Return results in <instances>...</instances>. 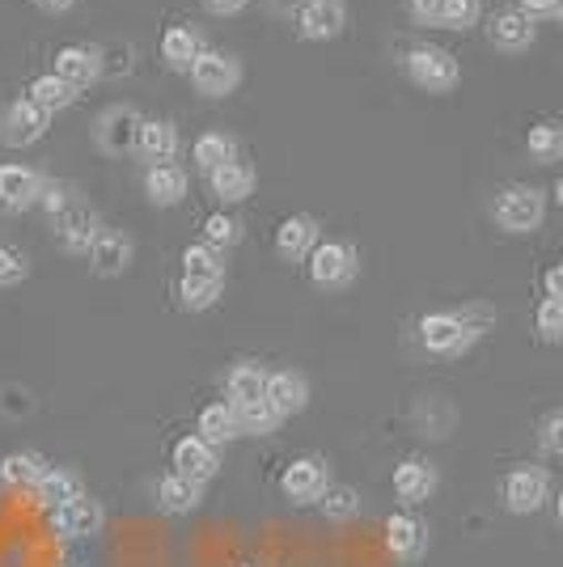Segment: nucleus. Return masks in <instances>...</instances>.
<instances>
[{
  "label": "nucleus",
  "mask_w": 563,
  "mask_h": 567,
  "mask_svg": "<svg viewBox=\"0 0 563 567\" xmlns=\"http://www.w3.org/2000/svg\"><path fill=\"white\" fill-rule=\"evenodd\" d=\"M546 496H551V478H546L542 466H516L504 478V508L516 513V517L539 513L542 504H546Z\"/></svg>",
  "instance_id": "8"
},
{
  "label": "nucleus",
  "mask_w": 563,
  "mask_h": 567,
  "mask_svg": "<svg viewBox=\"0 0 563 567\" xmlns=\"http://www.w3.org/2000/svg\"><path fill=\"white\" fill-rule=\"evenodd\" d=\"M360 271V255H356L352 241H318V250L309 255V280L318 288H348Z\"/></svg>",
  "instance_id": "6"
},
{
  "label": "nucleus",
  "mask_w": 563,
  "mask_h": 567,
  "mask_svg": "<svg viewBox=\"0 0 563 567\" xmlns=\"http://www.w3.org/2000/svg\"><path fill=\"white\" fill-rule=\"evenodd\" d=\"M525 153L539 162V166H555L563 162V123L560 118H542L525 132Z\"/></svg>",
  "instance_id": "29"
},
{
  "label": "nucleus",
  "mask_w": 563,
  "mask_h": 567,
  "mask_svg": "<svg viewBox=\"0 0 563 567\" xmlns=\"http://www.w3.org/2000/svg\"><path fill=\"white\" fill-rule=\"evenodd\" d=\"M204 241H208L212 250H229V246H237L242 241V225H237L229 213H212L208 220H204Z\"/></svg>",
  "instance_id": "37"
},
{
  "label": "nucleus",
  "mask_w": 563,
  "mask_h": 567,
  "mask_svg": "<svg viewBox=\"0 0 563 567\" xmlns=\"http://www.w3.org/2000/svg\"><path fill=\"white\" fill-rule=\"evenodd\" d=\"M51 220H55V237H60V246L69 255H90L94 237L102 234V220H98V213L85 199H72L69 208L60 216H51Z\"/></svg>",
  "instance_id": "10"
},
{
  "label": "nucleus",
  "mask_w": 563,
  "mask_h": 567,
  "mask_svg": "<svg viewBox=\"0 0 563 567\" xmlns=\"http://www.w3.org/2000/svg\"><path fill=\"white\" fill-rule=\"evenodd\" d=\"M51 72H55V76H64L72 90L81 94V90H90L98 76H102V55H98V48L72 43V48L55 51V60H51Z\"/></svg>",
  "instance_id": "18"
},
{
  "label": "nucleus",
  "mask_w": 563,
  "mask_h": 567,
  "mask_svg": "<svg viewBox=\"0 0 563 567\" xmlns=\"http://www.w3.org/2000/svg\"><path fill=\"white\" fill-rule=\"evenodd\" d=\"M43 183H48V174H39V169H30V166H18V162H4V166H0V204H4L9 213H25L30 204H39Z\"/></svg>",
  "instance_id": "14"
},
{
  "label": "nucleus",
  "mask_w": 563,
  "mask_h": 567,
  "mask_svg": "<svg viewBox=\"0 0 563 567\" xmlns=\"http://www.w3.org/2000/svg\"><path fill=\"white\" fill-rule=\"evenodd\" d=\"M267 402L280 415H293V411H301L309 402V381L301 373H293V369H280V373L267 378Z\"/></svg>",
  "instance_id": "27"
},
{
  "label": "nucleus",
  "mask_w": 563,
  "mask_h": 567,
  "mask_svg": "<svg viewBox=\"0 0 563 567\" xmlns=\"http://www.w3.org/2000/svg\"><path fill=\"white\" fill-rule=\"evenodd\" d=\"M381 538H386V550L402 559V564H416L428 555V525L420 517H407V513H395V517L386 520V529H381Z\"/></svg>",
  "instance_id": "16"
},
{
  "label": "nucleus",
  "mask_w": 563,
  "mask_h": 567,
  "mask_svg": "<svg viewBox=\"0 0 563 567\" xmlns=\"http://www.w3.org/2000/svg\"><path fill=\"white\" fill-rule=\"evenodd\" d=\"M255 183H258L255 169L246 166V162H229V166H221L208 174V187L221 204H246V199L255 195Z\"/></svg>",
  "instance_id": "22"
},
{
  "label": "nucleus",
  "mask_w": 563,
  "mask_h": 567,
  "mask_svg": "<svg viewBox=\"0 0 563 567\" xmlns=\"http://www.w3.org/2000/svg\"><path fill=\"white\" fill-rule=\"evenodd\" d=\"M225 394H229V406H250V402L267 399V373L258 369L255 360H242L234 364V373L225 378Z\"/></svg>",
  "instance_id": "25"
},
{
  "label": "nucleus",
  "mask_w": 563,
  "mask_h": 567,
  "mask_svg": "<svg viewBox=\"0 0 563 567\" xmlns=\"http://www.w3.org/2000/svg\"><path fill=\"white\" fill-rule=\"evenodd\" d=\"M183 276H195V280H225V255L212 250L208 241H195L183 250Z\"/></svg>",
  "instance_id": "33"
},
{
  "label": "nucleus",
  "mask_w": 563,
  "mask_h": 567,
  "mask_svg": "<svg viewBox=\"0 0 563 567\" xmlns=\"http://www.w3.org/2000/svg\"><path fill=\"white\" fill-rule=\"evenodd\" d=\"M492 220L504 234H539L542 220H546V190L530 187V183H516V187L495 190L492 199Z\"/></svg>",
  "instance_id": "2"
},
{
  "label": "nucleus",
  "mask_w": 563,
  "mask_h": 567,
  "mask_svg": "<svg viewBox=\"0 0 563 567\" xmlns=\"http://www.w3.org/2000/svg\"><path fill=\"white\" fill-rule=\"evenodd\" d=\"M199 492H204L199 483H191L183 474H170V478L157 483V508H165V513H191L199 504Z\"/></svg>",
  "instance_id": "32"
},
{
  "label": "nucleus",
  "mask_w": 563,
  "mask_h": 567,
  "mask_svg": "<svg viewBox=\"0 0 563 567\" xmlns=\"http://www.w3.org/2000/svg\"><path fill=\"white\" fill-rule=\"evenodd\" d=\"M534 39H539V22L530 13H521V9H500V13L488 18V43L495 51H504V55L530 51Z\"/></svg>",
  "instance_id": "9"
},
{
  "label": "nucleus",
  "mask_w": 563,
  "mask_h": 567,
  "mask_svg": "<svg viewBox=\"0 0 563 567\" xmlns=\"http://www.w3.org/2000/svg\"><path fill=\"white\" fill-rule=\"evenodd\" d=\"M542 288H546V297H555V301H563V262H555L546 276H542Z\"/></svg>",
  "instance_id": "47"
},
{
  "label": "nucleus",
  "mask_w": 563,
  "mask_h": 567,
  "mask_svg": "<svg viewBox=\"0 0 563 567\" xmlns=\"http://www.w3.org/2000/svg\"><path fill=\"white\" fill-rule=\"evenodd\" d=\"M495 322L492 306H462V309H437L420 318V343L428 355H462L488 334Z\"/></svg>",
  "instance_id": "1"
},
{
  "label": "nucleus",
  "mask_w": 563,
  "mask_h": 567,
  "mask_svg": "<svg viewBox=\"0 0 563 567\" xmlns=\"http://www.w3.org/2000/svg\"><path fill=\"white\" fill-rule=\"evenodd\" d=\"M132 255H136V246L123 229H102L94 237V246H90V271L102 276V280H115L132 267Z\"/></svg>",
  "instance_id": "15"
},
{
  "label": "nucleus",
  "mask_w": 563,
  "mask_h": 567,
  "mask_svg": "<svg viewBox=\"0 0 563 567\" xmlns=\"http://www.w3.org/2000/svg\"><path fill=\"white\" fill-rule=\"evenodd\" d=\"M72 199H76V190H72L69 183H60V178H48V183H43V195H39V204H43L51 216L64 213Z\"/></svg>",
  "instance_id": "43"
},
{
  "label": "nucleus",
  "mask_w": 563,
  "mask_h": 567,
  "mask_svg": "<svg viewBox=\"0 0 563 567\" xmlns=\"http://www.w3.org/2000/svg\"><path fill=\"white\" fill-rule=\"evenodd\" d=\"M441 9H446V0H407L411 22L420 25H441Z\"/></svg>",
  "instance_id": "44"
},
{
  "label": "nucleus",
  "mask_w": 563,
  "mask_h": 567,
  "mask_svg": "<svg viewBox=\"0 0 563 567\" xmlns=\"http://www.w3.org/2000/svg\"><path fill=\"white\" fill-rule=\"evenodd\" d=\"M25 271H30V262H25L22 250L0 241V288H13V284H22Z\"/></svg>",
  "instance_id": "42"
},
{
  "label": "nucleus",
  "mask_w": 563,
  "mask_h": 567,
  "mask_svg": "<svg viewBox=\"0 0 563 567\" xmlns=\"http://www.w3.org/2000/svg\"><path fill=\"white\" fill-rule=\"evenodd\" d=\"M402 69H407V76L420 85L423 94H453L458 81H462V64L446 48H428V43L407 51Z\"/></svg>",
  "instance_id": "3"
},
{
  "label": "nucleus",
  "mask_w": 563,
  "mask_h": 567,
  "mask_svg": "<svg viewBox=\"0 0 563 567\" xmlns=\"http://www.w3.org/2000/svg\"><path fill=\"white\" fill-rule=\"evenodd\" d=\"M191 190V174L178 162H165V166H149L144 174V195H149V204H157V208H174V204H183Z\"/></svg>",
  "instance_id": "19"
},
{
  "label": "nucleus",
  "mask_w": 563,
  "mask_h": 567,
  "mask_svg": "<svg viewBox=\"0 0 563 567\" xmlns=\"http://www.w3.org/2000/svg\"><path fill=\"white\" fill-rule=\"evenodd\" d=\"M521 13H530L534 22H546V18H563V0H521Z\"/></svg>",
  "instance_id": "45"
},
{
  "label": "nucleus",
  "mask_w": 563,
  "mask_h": 567,
  "mask_svg": "<svg viewBox=\"0 0 563 567\" xmlns=\"http://www.w3.org/2000/svg\"><path fill=\"white\" fill-rule=\"evenodd\" d=\"M39 9H48V13H64V9H72L76 0H34Z\"/></svg>",
  "instance_id": "49"
},
{
  "label": "nucleus",
  "mask_w": 563,
  "mask_h": 567,
  "mask_svg": "<svg viewBox=\"0 0 563 567\" xmlns=\"http://www.w3.org/2000/svg\"><path fill=\"white\" fill-rule=\"evenodd\" d=\"M534 331L546 343H563V301L555 297H542L539 309H534Z\"/></svg>",
  "instance_id": "38"
},
{
  "label": "nucleus",
  "mask_w": 563,
  "mask_h": 567,
  "mask_svg": "<svg viewBox=\"0 0 563 567\" xmlns=\"http://www.w3.org/2000/svg\"><path fill=\"white\" fill-rule=\"evenodd\" d=\"M195 162H199V169H208V174L229 166V162H237V141L229 132H208V136L195 141Z\"/></svg>",
  "instance_id": "34"
},
{
  "label": "nucleus",
  "mask_w": 563,
  "mask_h": 567,
  "mask_svg": "<svg viewBox=\"0 0 563 567\" xmlns=\"http://www.w3.org/2000/svg\"><path fill=\"white\" fill-rule=\"evenodd\" d=\"M280 492L297 504H323L330 492V474L323 457H297L288 471L280 474Z\"/></svg>",
  "instance_id": "11"
},
{
  "label": "nucleus",
  "mask_w": 563,
  "mask_h": 567,
  "mask_svg": "<svg viewBox=\"0 0 563 567\" xmlns=\"http://www.w3.org/2000/svg\"><path fill=\"white\" fill-rule=\"evenodd\" d=\"M51 466L39 457V453H9L4 462H0V483L4 487H13V492H34L39 487V478L48 474Z\"/></svg>",
  "instance_id": "28"
},
{
  "label": "nucleus",
  "mask_w": 563,
  "mask_h": 567,
  "mask_svg": "<svg viewBox=\"0 0 563 567\" xmlns=\"http://www.w3.org/2000/svg\"><path fill=\"white\" fill-rule=\"evenodd\" d=\"M551 199H555V204H560V208H563V178H560V183H555V187H551Z\"/></svg>",
  "instance_id": "50"
},
{
  "label": "nucleus",
  "mask_w": 563,
  "mask_h": 567,
  "mask_svg": "<svg viewBox=\"0 0 563 567\" xmlns=\"http://www.w3.org/2000/svg\"><path fill=\"white\" fill-rule=\"evenodd\" d=\"M178 144H183L178 141V127H174L170 118H144L136 153H141L149 166H165V162L178 157Z\"/></svg>",
  "instance_id": "20"
},
{
  "label": "nucleus",
  "mask_w": 563,
  "mask_h": 567,
  "mask_svg": "<svg viewBox=\"0 0 563 567\" xmlns=\"http://www.w3.org/2000/svg\"><path fill=\"white\" fill-rule=\"evenodd\" d=\"M141 127H144L141 111L119 102V106H106V111L94 118V144L106 157H127V153L141 144Z\"/></svg>",
  "instance_id": "5"
},
{
  "label": "nucleus",
  "mask_w": 563,
  "mask_h": 567,
  "mask_svg": "<svg viewBox=\"0 0 563 567\" xmlns=\"http://www.w3.org/2000/svg\"><path fill=\"white\" fill-rule=\"evenodd\" d=\"M30 102H39L43 111H64L76 102V90H72L64 76H55V72H43V76H34L30 81V90H25Z\"/></svg>",
  "instance_id": "31"
},
{
  "label": "nucleus",
  "mask_w": 563,
  "mask_h": 567,
  "mask_svg": "<svg viewBox=\"0 0 563 567\" xmlns=\"http://www.w3.org/2000/svg\"><path fill=\"white\" fill-rule=\"evenodd\" d=\"M395 492H399L402 504H423L437 492V466L428 457H407L395 471Z\"/></svg>",
  "instance_id": "21"
},
{
  "label": "nucleus",
  "mask_w": 563,
  "mask_h": 567,
  "mask_svg": "<svg viewBox=\"0 0 563 567\" xmlns=\"http://www.w3.org/2000/svg\"><path fill=\"white\" fill-rule=\"evenodd\" d=\"M199 51H204V43H199V34H195L191 25H170V30L162 34V60H165V69L191 72V64L199 60Z\"/></svg>",
  "instance_id": "26"
},
{
  "label": "nucleus",
  "mask_w": 563,
  "mask_h": 567,
  "mask_svg": "<svg viewBox=\"0 0 563 567\" xmlns=\"http://www.w3.org/2000/svg\"><path fill=\"white\" fill-rule=\"evenodd\" d=\"M187 76L199 97H229L242 85V60L229 55V51L204 48Z\"/></svg>",
  "instance_id": "4"
},
{
  "label": "nucleus",
  "mask_w": 563,
  "mask_h": 567,
  "mask_svg": "<svg viewBox=\"0 0 563 567\" xmlns=\"http://www.w3.org/2000/svg\"><path fill=\"white\" fill-rule=\"evenodd\" d=\"M267 4H272V9H276V13H288V18H297V13H301V4H306V0H267Z\"/></svg>",
  "instance_id": "48"
},
{
  "label": "nucleus",
  "mask_w": 563,
  "mask_h": 567,
  "mask_svg": "<svg viewBox=\"0 0 563 567\" xmlns=\"http://www.w3.org/2000/svg\"><path fill=\"white\" fill-rule=\"evenodd\" d=\"M30 496H34V504H39V508H48V513H60L64 504L81 499L85 492H81V478H76L72 471H60V466H51V471L39 478V487H34Z\"/></svg>",
  "instance_id": "24"
},
{
  "label": "nucleus",
  "mask_w": 563,
  "mask_h": 567,
  "mask_svg": "<svg viewBox=\"0 0 563 567\" xmlns=\"http://www.w3.org/2000/svg\"><path fill=\"white\" fill-rule=\"evenodd\" d=\"M318 234H323V225L309 213L284 216L276 229V255L284 262H309V255L318 250Z\"/></svg>",
  "instance_id": "13"
},
{
  "label": "nucleus",
  "mask_w": 563,
  "mask_h": 567,
  "mask_svg": "<svg viewBox=\"0 0 563 567\" xmlns=\"http://www.w3.org/2000/svg\"><path fill=\"white\" fill-rule=\"evenodd\" d=\"M60 567H72V564H60Z\"/></svg>",
  "instance_id": "52"
},
{
  "label": "nucleus",
  "mask_w": 563,
  "mask_h": 567,
  "mask_svg": "<svg viewBox=\"0 0 563 567\" xmlns=\"http://www.w3.org/2000/svg\"><path fill=\"white\" fill-rule=\"evenodd\" d=\"M555 520H560V525H563V492H560V496H555Z\"/></svg>",
  "instance_id": "51"
},
{
  "label": "nucleus",
  "mask_w": 563,
  "mask_h": 567,
  "mask_svg": "<svg viewBox=\"0 0 563 567\" xmlns=\"http://www.w3.org/2000/svg\"><path fill=\"white\" fill-rule=\"evenodd\" d=\"M483 18V0H446V9H441V30H470V25H479Z\"/></svg>",
  "instance_id": "39"
},
{
  "label": "nucleus",
  "mask_w": 563,
  "mask_h": 567,
  "mask_svg": "<svg viewBox=\"0 0 563 567\" xmlns=\"http://www.w3.org/2000/svg\"><path fill=\"white\" fill-rule=\"evenodd\" d=\"M216 471H221V453H216V445L204 441L199 432H195V436H183V441L174 445V474H183V478L204 487Z\"/></svg>",
  "instance_id": "17"
},
{
  "label": "nucleus",
  "mask_w": 563,
  "mask_h": 567,
  "mask_svg": "<svg viewBox=\"0 0 563 567\" xmlns=\"http://www.w3.org/2000/svg\"><path fill=\"white\" fill-rule=\"evenodd\" d=\"M323 513L330 520H348L360 513V499H356V487H330L327 496H323Z\"/></svg>",
  "instance_id": "40"
},
{
  "label": "nucleus",
  "mask_w": 563,
  "mask_h": 567,
  "mask_svg": "<svg viewBox=\"0 0 563 567\" xmlns=\"http://www.w3.org/2000/svg\"><path fill=\"white\" fill-rule=\"evenodd\" d=\"M250 0H204V9L208 13H216V18H234V13H242Z\"/></svg>",
  "instance_id": "46"
},
{
  "label": "nucleus",
  "mask_w": 563,
  "mask_h": 567,
  "mask_svg": "<svg viewBox=\"0 0 563 567\" xmlns=\"http://www.w3.org/2000/svg\"><path fill=\"white\" fill-rule=\"evenodd\" d=\"M225 280H195V276H178V297L187 309H212L221 297Z\"/></svg>",
  "instance_id": "36"
},
{
  "label": "nucleus",
  "mask_w": 563,
  "mask_h": 567,
  "mask_svg": "<svg viewBox=\"0 0 563 567\" xmlns=\"http://www.w3.org/2000/svg\"><path fill=\"white\" fill-rule=\"evenodd\" d=\"M539 445H542V453H546V457L563 462V411H551V415H542Z\"/></svg>",
  "instance_id": "41"
},
{
  "label": "nucleus",
  "mask_w": 563,
  "mask_h": 567,
  "mask_svg": "<svg viewBox=\"0 0 563 567\" xmlns=\"http://www.w3.org/2000/svg\"><path fill=\"white\" fill-rule=\"evenodd\" d=\"M48 127H51V111H43L30 97H13L0 111V144H9V148H30L34 141L48 136Z\"/></svg>",
  "instance_id": "7"
},
{
  "label": "nucleus",
  "mask_w": 563,
  "mask_h": 567,
  "mask_svg": "<svg viewBox=\"0 0 563 567\" xmlns=\"http://www.w3.org/2000/svg\"><path fill=\"white\" fill-rule=\"evenodd\" d=\"M199 436L212 441V445H225V441L242 436L234 406H229V402H212V406H204V411H199Z\"/></svg>",
  "instance_id": "30"
},
{
  "label": "nucleus",
  "mask_w": 563,
  "mask_h": 567,
  "mask_svg": "<svg viewBox=\"0 0 563 567\" xmlns=\"http://www.w3.org/2000/svg\"><path fill=\"white\" fill-rule=\"evenodd\" d=\"M293 22H297V34H301V39L327 43V39H339V34H344V25H348V4H344V0H306Z\"/></svg>",
  "instance_id": "12"
},
{
  "label": "nucleus",
  "mask_w": 563,
  "mask_h": 567,
  "mask_svg": "<svg viewBox=\"0 0 563 567\" xmlns=\"http://www.w3.org/2000/svg\"><path fill=\"white\" fill-rule=\"evenodd\" d=\"M280 411L272 406V402H250V406H237V427H242V436H272L276 427H280Z\"/></svg>",
  "instance_id": "35"
},
{
  "label": "nucleus",
  "mask_w": 563,
  "mask_h": 567,
  "mask_svg": "<svg viewBox=\"0 0 563 567\" xmlns=\"http://www.w3.org/2000/svg\"><path fill=\"white\" fill-rule=\"evenodd\" d=\"M51 517H55V534H64V538H90V534L102 529V504L81 496L72 499V504H64L60 513H51Z\"/></svg>",
  "instance_id": "23"
}]
</instances>
